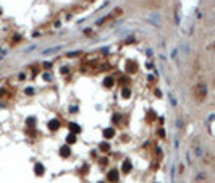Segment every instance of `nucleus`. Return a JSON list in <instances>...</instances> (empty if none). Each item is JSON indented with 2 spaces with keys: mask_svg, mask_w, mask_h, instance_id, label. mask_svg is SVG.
<instances>
[{
  "mask_svg": "<svg viewBox=\"0 0 215 183\" xmlns=\"http://www.w3.org/2000/svg\"><path fill=\"white\" fill-rule=\"evenodd\" d=\"M121 15H123V8H121V7H117V8L112 10V11H110V13H108L107 16H103V18L100 20V21H99L97 24H99V26H105L107 23H110V21H113V20L120 18Z\"/></svg>",
  "mask_w": 215,
  "mask_h": 183,
  "instance_id": "1",
  "label": "nucleus"
},
{
  "mask_svg": "<svg viewBox=\"0 0 215 183\" xmlns=\"http://www.w3.org/2000/svg\"><path fill=\"white\" fill-rule=\"evenodd\" d=\"M194 97L197 99V101H202V99L206 97V86H202V84H197V86H194Z\"/></svg>",
  "mask_w": 215,
  "mask_h": 183,
  "instance_id": "2",
  "label": "nucleus"
},
{
  "mask_svg": "<svg viewBox=\"0 0 215 183\" xmlns=\"http://www.w3.org/2000/svg\"><path fill=\"white\" fill-rule=\"evenodd\" d=\"M108 178L113 180V182H117V180H118V174L113 170V172H110V174H108Z\"/></svg>",
  "mask_w": 215,
  "mask_h": 183,
  "instance_id": "3",
  "label": "nucleus"
},
{
  "mask_svg": "<svg viewBox=\"0 0 215 183\" xmlns=\"http://www.w3.org/2000/svg\"><path fill=\"white\" fill-rule=\"evenodd\" d=\"M130 169H131V164L126 161L125 164H123V170H125V172H130Z\"/></svg>",
  "mask_w": 215,
  "mask_h": 183,
  "instance_id": "4",
  "label": "nucleus"
},
{
  "mask_svg": "<svg viewBox=\"0 0 215 183\" xmlns=\"http://www.w3.org/2000/svg\"><path fill=\"white\" fill-rule=\"evenodd\" d=\"M57 126H58V122H52V123H50V128L52 130H55Z\"/></svg>",
  "mask_w": 215,
  "mask_h": 183,
  "instance_id": "5",
  "label": "nucleus"
},
{
  "mask_svg": "<svg viewBox=\"0 0 215 183\" xmlns=\"http://www.w3.org/2000/svg\"><path fill=\"white\" fill-rule=\"evenodd\" d=\"M105 136H107V138L108 136H113V131L112 130H105Z\"/></svg>",
  "mask_w": 215,
  "mask_h": 183,
  "instance_id": "6",
  "label": "nucleus"
},
{
  "mask_svg": "<svg viewBox=\"0 0 215 183\" xmlns=\"http://www.w3.org/2000/svg\"><path fill=\"white\" fill-rule=\"evenodd\" d=\"M68 152H70V151H68V147H63V149H62V154H63V156H68Z\"/></svg>",
  "mask_w": 215,
  "mask_h": 183,
  "instance_id": "7",
  "label": "nucleus"
}]
</instances>
